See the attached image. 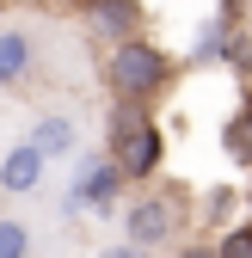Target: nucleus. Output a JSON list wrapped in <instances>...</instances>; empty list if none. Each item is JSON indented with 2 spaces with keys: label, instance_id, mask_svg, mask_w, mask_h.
<instances>
[{
  "label": "nucleus",
  "instance_id": "f257e3e1",
  "mask_svg": "<svg viewBox=\"0 0 252 258\" xmlns=\"http://www.w3.org/2000/svg\"><path fill=\"white\" fill-rule=\"evenodd\" d=\"M105 80H111V92L117 99H154L166 80H172V55L160 49V43H148V37H117V49H111V61H105Z\"/></svg>",
  "mask_w": 252,
  "mask_h": 258
},
{
  "label": "nucleus",
  "instance_id": "f03ea898",
  "mask_svg": "<svg viewBox=\"0 0 252 258\" xmlns=\"http://www.w3.org/2000/svg\"><path fill=\"white\" fill-rule=\"evenodd\" d=\"M105 142H111V160L123 166V178H148L154 166H160V129L148 123L142 99H117Z\"/></svg>",
  "mask_w": 252,
  "mask_h": 258
},
{
  "label": "nucleus",
  "instance_id": "7ed1b4c3",
  "mask_svg": "<svg viewBox=\"0 0 252 258\" xmlns=\"http://www.w3.org/2000/svg\"><path fill=\"white\" fill-rule=\"evenodd\" d=\"M178 221H184L178 197H136V203H130V215H123V234H130V246H136V252H154V246H172Z\"/></svg>",
  "mask_w": 252,
  "mask_h": 258
},
{
  "label": "nucleus",
  "instance_id": "20e7f679",
  "mask_svg": "<svg viewBox=\"0 0 252 258\" xmlns=\"http://www.w3.org/2000/svg\"><path fill=\"white\" fill-rule=\"evenodd\" d=\"M80 13L99 25L105 37H130V31L142 25V7H136V0H80Z\"/></svg>",
  "mask_w": 252,
  "mask_h": 258
},
{
  "label": "nucleus",
  "instance_id": "39448f33",
  "mask_svg": "<svg viewBox=\"0 0 252 258\" xmlns=\"http://www.w3.org/2000/svg\"><path fill=\"white\" fill-rule=\"evenodd\" d=\"M43 178V154H37V142H25V148H13L7 160H0V184L7 190H31Z\"/></svg>",
  "mask_w": 252,
  "mask_h": 258
},
{
  "label": "nucleus",
  "instance_id": "423d86ee",
  "mask_svg": "<svg viewBox=\"0 0 252 258\" xmlns=\"http://www.w3.org/2000/svg\"><path fill=\"white\" fill-rule=\"evenodd\" d=\"M117 184H123V166H117V160H111V166H86V178H80V190H74V203H92V209H111Z\"/></svg>",
  "mask_w": 252,
  "mask_h": 258
},
{
  "label": "nucleus",
  "instance_id": "0eeeda50",
  "mask_svg": "<svg viewBox=\"0 0 252 258\" xmlns=\"http://www.w3.org/2000/svg\"><path fill=\"white\" fill-rule=\"evenodd\" d=\"M31 74V37L25 31H0V86H19Z\"/></svg>",
  "mask_w": 252,
  "mask_h": 258
},
{
  "label": "nucleus",
  "instance_id": "6e6552de",
  "mask_svg": "<svg viewBox=\"0 0 252 258\" xmlns=\"http://www.w3.org/2000/svg\"><path fill=\"white\" fill-rule=\"evenodd\" d=\"M31 142H37V154H43V160H49V154H68V148H74V123H68V117H43Z\"/></svg>",
  "mask_w": 252,
  "mask_h": 258
},
{
  "label": "nucleus",
  "instance_id": "1a4fd4ad",
  "mask_svg": "<svg viewBox=\"0 0 252 258\" xmlns=\"http://www.w3.org/2000/svg\"><path fill=\"white\" fill-rule=\"evenodd\" d=\"M228 154L240 160V166H252V105H246V111L228 123Z\"/></svg>",
  "mask_w": 252,
  "mask_h": 258
},
{
  "label": "nucleus",
  "instance_id": "9d476101",
  "mask_svg": "<svg viewBox=\"0 0 252 258\" xmlns=\"http://www.w3.org/2000/svg\"><path fill=\"white\" fill-rule=\"evenodd\" d=\"M31 246V234L19 228V221H0V258H13V252H25Z\"/></svg>",
  "mask_w": 252,
  "mask_h": 258
},
{
  "label": "nucleus",
  "instance_id": "9b49d317",
  "mask_svg": "<svg viewBox=\"0 0 252 258\" xmlns=\"http://www.w3.org/2000/svg\"><path fill=\"white\" fill-rule=\"evenodd\" d=\"M222 252H252V234H228V240H222Z\"/></svg>",
  "mask_w": 252,
  "mask_h": 258
}]
</instances>
